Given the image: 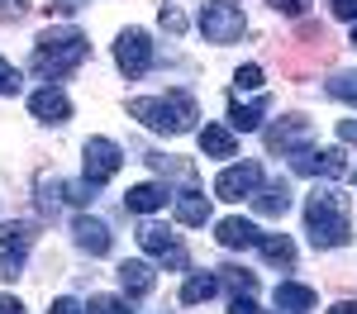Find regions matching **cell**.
<instances>
[{"instance_id": "cell-11", "label": "cell", "mask_w": 357, "mask_h": 314, "mask_svg": "<svg viewBox=\"0 0 357 314\" xmlns=\"http://www.w3.org/2000/svg\"><path fill=\"white\" fill-rule=\"evenodd\" d=\"M310 139H314V124H310L305 114H291V119H281V124L267 129V148H272V152H296V148H305Z\"/></svg>"}, {"instance_id": "cell-26", "label": "cell", "mask_w": 357, "mask_h": 314, "mask_svg": "<svg viewBox=\"0 0 357 314\" xmlns=\"http://www.w3.org/2000/svg\"><path fill=\"white\" fill-rule=\"evenodd\" d=\"M57 196L72 200V205H91L96 200V186L91 181H57Z\"/></svg>"}, {"instance_id": "cell-1", "label": "cell", "mask_w": 357, "mask_h": 314, "mask_svg": "<svg viewBox=\"0 0 357 314\" xmlns=\"http://www.w3.org/2000/svg\"><path fill=\"white\" fill-rule=\"evenodd\" d=\"M305 233L319 253L329 248H343L353 238V200L333 186H314L310 200H305Z\"/></svg>"}, {"instance_id": "cell-30", "label": "cell", "mask_w": 357, "mask_h": 314, "mask_svg": "<svg viewBox=\"0 0 357 314\" xmlns=\"http://www.w3.org/2000/svg\"><path fill=\"white\" fill-rule=\"evenodd\" d=\"M234 86H238V91H257V86H262V67H257V62L238 67V72H234Z\"/></svg>"}, {"instance_id": "cell-25", "label": "cell", "mask_w": 357, "mask_h": 314, "mask_svg": "<svg viewBox=\"0 0 357 314\" xmlns=\"http://www.w3.org/2000/svg\"><path fill=\"white\" fill-rule=\"evenodd\" d=\"M220 281L229 285L234 295H252V290H257V276H252V272H243V267H224Z\"/></svg>"}, {"instance_id": "cell-12", "label": "cell", "mask_w": 357, "mask_h": 314, "mask_svg": "<svg viewBox=\"0 0 357 314\" xmlns=\"http://www.w3.org/2000/svg\"><path fill=\"white\" fill-rule=\"evenodd\" d=\"M29 114H33L38 124H67V119H72V100H67V91L43 86V91L29 95Z\"/></svg>"}, {"instance_id": "cell-40", "label": "cell", "mask_w": 357, "mask_h": 314, "mask_svg": "<svg viewBox=\"0 0 357 314\" xmlns=\"http://www.w3.org/2000/svg\"><path fill=\"white\" fill-rule=\"evenodd\" d=\"M0 314H24V305L15 295H0Z\"/></svg>"}, {"instance_id": "cell-37", "label": "cell", "mask_w": 357, "mask_h": 314, "mask_svg": "<svg viewBox=\"0 0 357 314\" xmlns=\"http://www.w3.org/2000/svg\"><path fill=\"white\" fill-rule=\"evenodd\" d=\"M338 139L357 148V119H343V124H338Z\"/></svg>"}, {"instance_id": "cell-22", "label": "cell", "mask_w": 357, "mask_h": 314, "mask_svg": "<svg viewBox=\"0 0 357 314\" xmlns=\"http://www.w3.org/2000/svg\"><path fill=\"white\" fill-rule=\"evenodd\" d=\"M29 243H33V224L29 219H5L0 224V248L5 253H29Z\"/></svg>"}, {"instance_id": "cell-34", "label": "cell", "mask_w": 357, "mask_h": 314, "mask_svg": "<svg viewBox=\"0 0 357 314\" xmlns=\"http://www.w3.org/2000/svg\"><path fill=\"white\" fill-rule=\"evenodd\" d=\"M272 10H276V15H291V19H296V15H305V10H310V0H272Z\"/></svg>"}, {"instance_id": "cell-39", "label": "cell", "mask_w": 357, "mask_h": 314, "mask_svg": "<svg viewBox=\"0 0 357 314\" xmlns=\"http://www.w3.org/2000/svg\"><path fill=\"white\" fill-rule=\"evenodd\" d=\"M86 0H48V10H57V15H72V10H82Z\"/></svg>"}, {"instance_id": "cell-28", "label": "cell", "mask_w": 357, "mask_h": 314, "mask_svg": "<svg viewBox=\"0 0 357 314\" xmlns=\"http://www.w3.org/2000/svg\"><path fill=\"white\" fill-rule=\"evenodd\" d=\"M20 86H24V77H20V67L0 57V95H20Z\"/></svg>"}, {"instance_id": "cell-13", "label": "cell", "mask_w": 357, "mask_h": 314, "mask_svg": "<svg viewBox=\"0 0 357 314\" xmlns=\"http://www.w3.org/2000/svg\"><path fill=\"white\" fill-rule=\"evenodd\" d=\"M172 214H176V224H186V228H205L215 219L210 196H200V191H181V196L172 200Z\"/></svg>"}, {"instance_id": "cell-42", "label": "cell", "mask_w": 357, "mask_h": 314, "mask_svg": "<svg viewBox=\"0 0 357 314\" xmlns=\"http://www.w3.org/2000/svg\"><path fill=\"white\" fill-rule=\"evenodd\" d=\"M353 48H357V24H353Z\"/></svg>"}, {"instance_id": "cell-33", "label": "cell", "mask_w": 357, "mask_h": 314, "mask_svg": "<svg viewBox=\"0 0 357 314\" xmlns=\"http://www.w3.org/2000/svg\"><path fill=\"white\" fill-rule=\"evenodd\" d=\"M48 314H86L82 300H72V295H57L53 305H48Z\"/></svg>"}, {"instance_id": "cell-36", "label": "cell", "mask_w": 357, "mask_h": 314, "mask_svg": "<svg viewBox=\"0 0 357 314\" xmlns=\"http://www.w3.org/2000/svg\"><path fill=\"white\" fill-rule=\"evenodd\" d=\"M333 15L348 19V24H357V0H333Z\"/></svg>"}, {"instance_id": "cell-16", "label": "cell", "mask_w": 357, "mask_h": 314, "mask_svg": "<svg viewBox=\"0 0 357 314\" xmlns=\"http://www.w3.org/2000/svg\"><path fill=\"white\" fill-rule=\"evenodd\" d=\"M215 238H220V248L229 253H238V248H257V224L252 219H238V214H229L215 224Z\"/></svg>"}, {"instance_id": "cell-38", "label": "cell", "mask_w": 357, "mask_h": 314, "mask_svg": "<svg viewBox=\"0 0 357 314\" xmlns=\"http://www.w3.org/2000/svg\"><path fill=\"white\" fill-rule=\"evenodd\" d=\"M24 10H29V0H0V15H15V19H20Z\"/></svg>"}, {"instance_id": "cell-9", "label": "cell", "mask_w": 357, "mask_h": 314, "mask_svg": "<svg viewBox=\"0 0 357 314\" xmlns=\"http://www.w3.org/2000/svg\"><path fill=\"white\" fill-rule=\"evenodd\" d=\"M262 186V167L257 162H234L215 176V196L220 200H252Z\"/></svg>"}, {"instance_id": "cell-24", "label": "cell", "mask_w": 357, "mask_h": 314, "mask_svg": "<svg viewBox=\"0 0 357 314\" xmlns=\"http://www.w3.org/2000/svg\"><path fill=\"white\" fill-rule=\"evenodd\" d=\"M329 95L357 110V72H333V77H329Z\"/></svg>"}, {"instance_id": "cell-32", "label": "cell", "mask_w": 357, "mask_h": 314, "mask_svg": "<svg viewBox=\"0 0 357 314\" xmlns=\"http://www.w3.org/2000/svg\"><path fill=\"white\" fill-rule=\"evenodd\" d=\"M158 19H162L167 33H186V15H181L176 5H162V15H158Z\"/></svg>"}, {"instance_id": "cell-18", "label": "cell", "mask_w": 357, "mask_h": 314, "mask_svg": "<svg viewBox=\"0 0 357 314\" xmlns=\"http://www.w3.org/2000/svg\"><path fill=\"white\" fill-rule=\"evenodd\" d=\"M200 152H205V157H234V152H238L234 129H229V124H205V129H200Z\"/></svg>"}, {"instance_id": "cell-10", "label": "cell", "mask_w": 357, "mask_h": 314, "mask_svg": "<svg viewBox=\"0 0 357 314\" xmlns=\"http://www.w3.org/2000/svg\"><path fill=\"white\" fill-rule=\"evenodd\" d=\"M72 238H77V248L91 253V257H105L114 248L110 224H105V219H96V214H77V219H72Z\"/></svg>"}, {"instance_id": "cell-4", "label": "cell", "mask_w": 357, "mask_h": 314, "mask_svg": "<svg viewBox=\"0 0 357 314\" xmlns=\"http://www.w3.org/2000/svg\"><path fill=\"white\" fill-rule=\"evenodd\" d=\"M200 33H205V43H238L248 33V15H243V5H234V0H205L200 5Z\"/></svg>"}, {"instance_id": "cell-7", "label": "cell", "mask_w": 357, "mask_h": 314, "mask_svg": "<svg viewBox=\"0 0 357 314\" xmlns=\"http://www.w3.org/2000/svg\"><path fill=\"white\" fill-rule=\"evenodd\" d=\"M114 62H119V72H124L129 81L143 77V72L153 67V38H148L143 29H124L119 43H114Z\"/></svg>"}, {"instance_id": "cell-19", "label": "cell", "mask_w": 357, "mask_h": 314, "mask_svg": "<svg viewBox=\"0 0 357 314\" xmlns=\"http://www.w3.org/2000/svg\"><path fill=\"white\" fill-rule=\"evenodd\" d=\"M252 210H257V214H267V219H286V210H291V191H286L281 181H276V186H257Z\"/></svg>"}, {"instance_id": "cell-27", "label": "cell", "mask_w": 357, "mask_h": 314, "mask_svg": "<svg viewBox=\"0 0 357 314\" xmlns=\"http://www.w3.org/2000/svg\"><path fill=\"white\" fill-rule=\"evenodd\" d=\"M86 314H129V300L124 295H91Z\"/></svg>"}, {"instance_id": "cell-35", "label": "cell", "mask_w": 357, "mask_h": 314, "mask_svg": "<svg viewBox=\"0 0 357 314\" xmlns=\"http://www.w3.org/2000/svg\"><path fill=\"white\" fill-rule=\"evenodd\" d=\"M229 314H262V310L252 305V295H234L229 300Z\"/></svg>"}, {"instance_id": "cell-21", "label": "cell", "mask_w": 357, "mask_h": 314, "mask_svg": "<svg viewBox=\"0 0 357 314\" xmlns=\"http://www.w3.org/2000/svg\"><path fill=\"white\" fill-rule=\"evenodd\" d=\"M257 248H262V257L276 262V267H291V262H296V243H291L286 233H257Z\"/></svg>"}, {"instance_id": "cell-3", "label": "cell", "mask_w": 357, "mask_h": 314, "mask_svg": "<svg viewBox=\"0 0 357 314\" xmlns=\"http://www.w3.org/2000/svg\"><path fill=\"white\" fill-rule=\"evenodd\" d=\"M86 57H91V38H86L82 29L62 24V29H43L38 33V43H33V72L38 77H67V72H77Z\"/></svg>"}, {"instance_id": "cell-15", "label": "cell", "mask_w": 357, "mask_h": 314, "mask_svg": "<svg viewBox=\"0 0 357 314\" xmlns=\"http://www.w3.org/2000/svg\"><path fill=\"white\" fill-rule=\"evenodd\" d=\"M153 285H158V272L148 262H119V290H124V300L153 295Z\"/></svg>"}, {"instance_id": "cell-14", "label": "cell", "mask_w": 357, "mask_h": 314, "mask_svg": "<svg viewBox=\"0 0 357 314\" xmlns=\"http://www.w3.org/2000/svg\"><path fill=\"white\" fill-rule=\"evenodd\" d=\"M272 305L281 314H310L319 305V295H314V285H301V281H281L272 290Z\"/></svg>"}, {"instance_id": "cell-41", "label": "cell", "mask_w": 357, "mask_h": 314, "mask_svg": "<svg viewBox=\"0 0 357 314\" xmlns=\"http://www.w3.org/2000/svg\"><path fill=\"white\" fill-rule=\"evenodd\" d=\"M329 314H357V300H338V305H329Z\"/></svg>"}, {"instance_id": "cell-8", "label": "cell", "mask_w": 357, "mask_h": 314, "mask_svg": "<svg viewBox=\"0 0 357 314\" xmlns=\"http://www.w3.org/2000/svg\"><path fill=\"white\" fill-rule=\"evenodd\" d=\"M138 248L153 253L162 267H172V272L186 267V248H181V238H176L172 228H162V224H143V228H138Z\"/></svg>"}, {"instance_id": "cell-29", "label": "cell", "mask_w": 357, "mask_h": 314, "mask_svg": "<svg viewBox=\"0 0 357 314\" xmlns=\"http://www.w3.org/2000/svg\"><path fill=\"white\" fill-rule=\"evenodd\" d=\"M148 162H153V171H162V176H191V162H176V157H162V152H153V157H148Z\"/></svg>"}, {"instance_id": "cell-23", "label": "cell", "mask_w": 357, "mask_h": 314, "mask_svg": "<svg viewBox=\"0 0 357 314\" xmlns=\"http://www.w3.org/2000/svg\"><path fill=\"white\" fill-rule=\"evenodd\" d=\"M215 290H220V276L195 272V276H186V285H181V305H200V300H210Z\"/></svg>"}, {"instance_id": "cell-17", "label": "cell", "mask_w": 357, "mask_h": 314, "mask_svg": "<svg viewBox=\"0 0 357 314\" xmlns=\"http://www.w3.org/2000/svg\"><path fill=\"white\" fill-rule=\"evenodd\" d=\"M167 191L162 181H143V186H129V196H124V210L129 214H153V210H162L167 205Z\"/></svg>"}, {"instance_id": "cell-20", "label": "cell", "mask_w": 357, "mask_h": 314, "mask_svg": "<svg viewBox=\"0 0 357 314\" xmlns=\"http://www.w3.org/2000/svg\"><path fill=\"white\" fill-rule=\"evenodd\" d=\"M272 110V100H257V105H229V129H238V134H252V129H262V114Z\"/></svg>"}, {"instance_id": "cell-6", "label": "cell", "mask_w": 357, "mask_h": 314, "mask_svg": "<svg viewBox=\"0 0 357 314\" xmlns=\"http://www.w3.org/2000/svg\"><path fill=\"white\" fill-rule=\"evenodd\" d=\"M119 167H124V148H119L114 139H86L82 171H86V181H91V186H105Z\"/></svg>"}, {"instance_id": "cell-31", "label": "cell", "mask_w": 357, "mask_h": 314, "mask_svg": "<svg viewBox=\"0 0 357 314\" xmlns=\"http://www.w3.org/2000/svg\"><path fill=\"white\" fill-rule=\"evenodd\" d=\"M24 272V253H0V281H15Z\"/></svg>"}, {"instance_id": "cell-5", "label": "cell", "mask_w": 357, "mask_h": 314, "mask_svg": "<svg viewBox=\"0 0 357 314\" xmlns=\"http://www.w3.org/2000/svg\"><path fill=\"white\" fill-rule=\"evenodd\" d=\"M291 167L301 171V176H329V181H343L353 171L343 148H296L291 152Z\"/></svg>"}, {"instance_id": "cell-2", "label": "cell", "mask_w": 357, "mask_h": 314, "mask_svg": "<svg viewBox=\"0 0 357 314\" xmlns=\"http://www.w3.org/2000/svg\"><path fill=\"white\" fill-rule=\"evenodd\" d=\"M129 119H138L143 129L153 134H191L200 105H195L191 91H167V95H138L129 100Z\"/></svg>"}]
</instances>
